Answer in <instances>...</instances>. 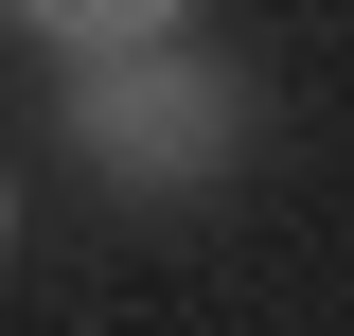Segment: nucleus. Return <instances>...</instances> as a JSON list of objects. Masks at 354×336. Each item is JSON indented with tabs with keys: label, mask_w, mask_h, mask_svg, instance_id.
<instances>
[{
	"label": "nucleus",
	"mask_w": 354,
	"mask_h": 336,
	"mask_svg": "<svg viewBox=\"0 0 354 336\" xmlns=\"http://www.w3.org/2000/svg\"><path fill=\"white\" fill-rule=\"evenodd\" d=\"M18 36L53 53V71H88V53H160V36H195V0H0Z\"/></svg>",
	"instance_id": "nucleus-2"
},
{
	"label": "nucleus",
	"mask_w": 354,
	"mask_h": 336,
	"mask_svg": "<svg viewBox=\"0 0 354 336\" xmlns=\"http://www.w3.org/2000/svg\"><path fill=\"white\" fill-rule=\"evenodd\" d=\"M0 265H18V177H0Z\"/></svg>",
	"instance_id": "nucleus-3"
},
{
	"label": "nucleus",
	"mask_w": 354,
	"mask_h": 336,
	"mask_svg": "<svg viewBox=\"0 0 354 336\" xmlns=\"http://www.w3.org/2000/svg\"><path fill=\"white\" fill-rule=\"evenodd\" d=\"M53 142H71L106 195L195 212V195H230V177L283 142V106H266V71H248V53L160 36V53H88V71H53Z\"/></svg>",
	"instance_id": "nucleus-1"
}]
</instances>
